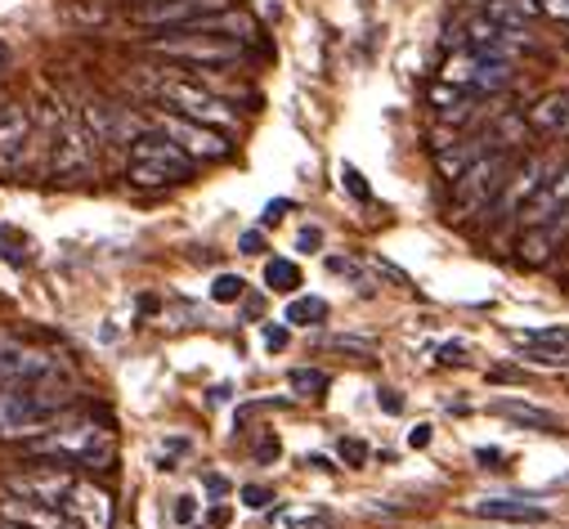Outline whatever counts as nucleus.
Here are the masks:
<instances>
[{"instance_id":"obj_24","label":"nucleus","mask_w":569,"mask_h":529,"mask_svg":"<svg viewBox=\"0 0 569 529\" xmlns=\"http://www.w3.org/2000/svg\"><path fill=\"white\" fill-rule=\"evenodd\" d=\"M323 319H328V301L310 297V301H292V306H288V319H282V323H297V328H310V323H323Z\"/></svg>"},{"instance_id":"obj_32","label":"nucleus","mask_w":569,"mask_h":529,"mask_svg":"<svg viewBox=\"0 0 569 529\" xmlns=\"http://www.w3.org/2000/svg\"><path fill=\"white\" fill-rule=\"evenodd\" d=\"M337 453H341L346 467H363V462H368V445H363V440H341Z\"/></svg>"},{"instance_id":"obj_30","label":"nucleus","mask_w":569,"mask_h":529,"mask_svg":"<svg viewBox=\"0 0 569 529\" xmlns=\"http://www.w3.org/2000/svg\"><path fill=\"white\" fill-rule=\"evenodd\" d=\"M328 270H332L337 279H350V283H359V288L368 292V279L355 270V260H346V256H328Z\"/></svg>"},{"instance_id":"obj_12","label":"nucleus","mask_w":569,"mask_h":529,"mask_svg":"<svg viewBox=\"0 0 569 529\" xmlns=\"http://www.w3.org/2000/svg\"><path fill=\"white\" fill-rule=\"evenodd\" d=\"M130 162H144V167H162V171H171L180 184L193 176V158L180 149V144H171L158 126H149V130H139V136L130 140Z\"/></svg>"},{"instance_id":"obj_4","label":"nucleus","mask_w":569,"mask_h":529,"mask_svg":"<svg viewBox=\"0 0 569 529\" xmlns=\"http://www.w3.org/2000/svg\"><path fill=\"white\" fill-rule=\"evenodd\" d=\"M153 94H158V103L167 112H180V117L202 121L211 130H224V136L238 130V112L220 94H211L198 77H162V81H153Z\"/></svg>"},{"instance_id":"obj_8","label":"nucleus","mask_w":569,"mask_h":529,"mask_svg":"<svg viewBox=\"0 0 569 529\" xmlns=\"http://www.w3.org/2000/svg\"><path fill=\"white\" fill-rule=\"evenodd\" d=\"M556 167H560V158H547V153L516 162V167H511V176H507V184H502V193H498V202H493V220L511 224V220L529 207V198H533V193L556 176Z\"/></svg>"},{"instance_id":"obj_29","label":"nucleus","mask_w":569,"mask_h":529,"mask_svg":"<svg viewBox=\"0 0 569 529\" xmlns=\"http://www.w3.org/2000/svg\"><path fill=\"white\" fill-rule=\"evenodd\" d=\"M525 359L542 363V368H569V350H547V346H529Z\"/></svg>"},{"instance_id":"obj_1","label":"nucleus","mask_w":569,"mask_h":529,"mask_svg":"<svg viewBox=\"0 0 569 529\" xmlns=\"http://www.w3.org/2000/svg\"><path fill=\"white\" fill-rule=\"evenodd\" d=\"M77 395L59 377L28 381V386H0V440H32L63 418H72Z\"/></svg>"},{"instance_id":"obj_47","label":"nucleus","mask_w":569,"mask_h":529,"mask_svg":"<svg viewBox=\"0 0 569 529\" xmlns=\"http://www.w3.org/2000/svg\"><path fill=\"white\" fill-rule=\"evenodd\" d=\"M10 63H14V54H10V46H6V41H0V77L10 72Z\"/></svg>"},{"instance_id":"obj_40","label":"nucleus","mask_w":569,"mask_h":529,"mask_svg":"<svg viewBox=\"0 0 569 529\" xmlns=\"http://www.w3.org/2000/svg\"><path fill=\"white\" fill-rule=\"evenodd\" d=\"M238 247H242L247 256H260V251H264V238H260V229H247V233L238 238Z\"/></svg>"},{"instance_id":"obj_48","label":"nucleus","mask_w":569,"mask_h":529,"mask_svg":"<svg viewBox=\"0 0 569 529\" xmlns=\"http://www.w3.org/2000/svg\"><path fill=\"white\" fill-rule=\"evenodd\" d=\"M207 489H211V493H224L229 485H224V476H207Z\"/></svg>"},{"instance_id":"obj_31","label":"nucleus","mask_w":569,"mask_h":529,"mask_svg":"<svg viewBox=\"0 0 569 529\" xmlns=\"http://www.w3.org/2000/svg\"><path fill=\"white\" fill-rule=\"evenodd\" d=\"M282 520H288V529H328V516L323 511H288Z\"/></svg>"},{"instance_id":"obj_50","label":"nucleus","mask_w":569,"mask_h":529,"mask_svg":"<svg viewBox=\"0 0 569 529\" xmlns=\"http://www.w3.org/2000/svg\"><path fill=\"white\" fill-rule=\"evenodd\" d=\"M306 467H319V471H332V462H328V458H319V453H315V458H306Z\"/></svg>"},{"instance_id":"obj_10","label":"nucleus","mask_w":569,"mask_h":529,"mask_svg":"<svg viewBox=\"0 0 569 529\" xmlns=\"http://www.w3.org/2000/svg\"><path fill=\"white\" fill-rule=\"evenodd\" d=\"M59 377V359L50 350H37L19 337H0V386H28Z\"/></svg>"},{"instance_id":"obj_43","label":"nucleus","mask_w":569,"mask_h":529,"mask_svg":"<svg viewBox=\"0 0 569 529\" xmlns=\"http://www.w3.org/2000/svg\"><path fill=\"white\" fill-rule=\"evenodd\" d=\"M408 445H412V449H426V445H431V427H426V422L412 427V431H408Z\"/></svg>"},{"instance_id":"obj_2","label":"nucleus","mask_w":569,"mask_h":529,"mask_svg":"<svg viewBox=\"0 0 569 529\" xmlns=\"http://www.w3.org/2000/svg\"><path fill=\"white\" fill-rule=\"evenodd\" d=\"M28 458L54 462V467H81V471H108L117 458V436L94 422H59L23 445Z\"/></svg>"},{"instance_id":"obj_28","label":"nucleus","mask_w":569,"mask_h":529,"mask_svg":"<svg viewBox=\"0 0 569 529\" xmlns=\"http://www.w3.org/2000/svg\"><path fill=\"white\" fill-rule=\"evenodd\" d=\"M328 350H346V355H359V359H372L377 355V346L372 341H359V337H332V341H323Z\"/></svg>"},{"instance_id":"obj_42","label":"nucleus","mask_w":569,"mask_h":529,"mask_svg":"<svg viewBox=\"0 0 569 529\" xmlns=\"http://www.w3.org/2000/svg\"><path fill=\"white\" fill-rule=\"evenodd\" d=\"M297 247H301V251H315V247H323V229H301Z\"/></svg>"},{"instance_id":"obj_6","label":"nucleus","mask_w":569,"mask_h":529,"mask_svg":"<svg viewBox=\"0 0 569 529\" xmlns=\"http://www.w3.org/2000/svg\"><path fill=\"white\" fill-rule=\"evenodd\" d=\"M162 136L171 140V144H180L193 162H229L233 158V144H229V136L224 130H211V126H202V121H189V117H180V112H158V121H153Z\"/></svg>"},{"instance_id":"obj_9","label":"nucleus","mask_w":569,"mask_h":529,"mask_svg":"<svg viewBox=\"0 0 569 529\" xmlns=\"http://www.w3.org/2000/svg\"><path fill=\"white\" fill-rule=\"evenodd\" d=\"M233 0H149L139 6L130 19L139 28H158V32H180V28H193L198 19H211L220 10H229Z\"/></svg>"},{"instance_id":"obj_20","label":"nucleus","mask_w":569,"mask_h":529,"mask_svg":"<svg viewBox=\"0 0 569 529\" xmlns=\"http://www.w3.org/2000/svg\"><path fill=\"white\" fill-rule=\"evenodd\" d=\"M476 516H485V520H511V525H542V520H547L542 507H533V502H511V498H489V502L476 507Z\"/></svg>"},{"instance_id":"obj_5","label":"nucleus","mask_w":569,"mask_h":529,"mask_svg":"<svg viewBox=\"0 0 569 529\" xmlns=\"http://www.w3.org/2000/svg\"><path fill=\"white\" fill-rule=\"evenodd\" d=\"M153 54L184 63L189 72H211V68H233L242 59V41L211 37V32H162L149 41Z\"/></svg>"},{"instance_id":"obj_41","label":"nucleus","mask_w":569,"mask_h":529,"mask_svg":"<svg viewBox=\"0 0 569 529\" xmlns=\"http://www.w3.org/2000/svg\"><path fill=\"white\" fill-rule=\"evenodd\" d=\"M278 453H282V445H278V436H264V440L256 445V458H260V462H273Z\"/></svg>"},{"instance_id":"obj_13","label":"nucleus","mask_w":569,"mask_h":529,"mask_svg":"<svg viewBox=\"0 0 569 529\" xmlns=\"http://www.w3.org/2000/svg\"><path fill=\"white\" fill-rule=\"evenodd\" d=\"M63 511L81 529H112V520H117L112 493L103 485H94V480H72V489L63 493Z\"/></svg>"},{"instance_id":"obj_49","label":"nucleus","mask_w":569,"mask_h":529,"mask_svg":"<svg viewBox=\"0 0 569 529\" xmlns=\"http://www.w3.org/2000/svg\"><path fill=\"white\" fill-rule=\"evenodd\" d=\"M476 458H480V462H502V453H498V449H480Z\"/></svg>"},{"instance_id":"obj_37","label":"nucleus","mask_w":569,"mask_h":529,"mask_svg":"<svg viewBox=\"0 0 569 529\" xmlns=\"http://www.w3.org/2000/svg\"><path fill=\"white\" fill-rule=\"evenodd\" d=\"M377 405H381L390 418H399V413H403V395H399V390H377Z\"/></svg>"},{"instance_id":"obj_22","label":"nucleus","mask_w":569,"mask_h":529,"mask_svg":"<svg viewBox=\"0 0 569 529\" xmlns=\"http://www.w3.org/2000/svg\"><path fill=\"white\" fill-rule=\"evenodd\" d=\"M126 180H130L134 189H149V193H158V189H176V184H180L171 171H162V167H144V162H126Z\"/></svg>"},{"instance_id":"obj_15","label":"nucleus","mask_w":569,"mask_h":529,"mask_svg":"<svg viewBox=\"0 0 569 529\" xmlns=\"http://www.w3.org/2000/svg\"><path fill=\"white\" fill-rule=\"evenodd\" d=\"M10 498H23V502H46V507H63V493L72 489V476L68 467H32L23 476H10Z\"/></svg>"},{"instance_id":"obj_27","label":"nucleus","mask_w":569,"mask_h":529,"mask_svg":"<svg viewBox=\"0 0 569 529\" xmlns=\"http://www.w3.org/2000/svg\"><path fill=\"white\" fill-rule=\"evenodd\" d=\"M525 346H569V332L565 328H538V332H520Z\"/></svg>"},{"instance_id":"obj_19","label":"nucleus","mask_w":569,"mask_h":529,"mask_svg":"<svg viewBox=\"0 0 569 529\" xmlns=\"http://www.w3.org/2000/svg\"><path fill=\"white\" fill-rule=\"evenodd\" d=\"M485 153H493V140L485 136V130H480V136H458L453 144H445V149H436V171H440V180H458L476 158H485Z\"/></svg>"},{"instance_id":"obj_33","label":"nucleus","mask_w":569,"mask_h":529,"mask_svg":"<svg viewBox=\"0 0 569 529\" xmlns=\"http://www.w3.org/2000/svg\"><path fill=\"white\" fill-rule=\"evenodd\" d=\"M242 502H247L251 511H260V507L273 502V489H269V485H242Z\"/></svg>"},{"instance_id":"obj_3","label":"nucleus","mask_w":569,"mask_h":529,"mask_svg":"<svg viewBox=\"0 0 569 529\" xmlns=\"http://www.w3.org/2000/svg\"><path fill=\"white\" fill-rule=\"evenodd\" d=\"M511 167H516V153H507V149H493V153L476 158V162L453 180V211H458L453 220L489 216L493 202H498V193H502V184H507V176H511Z\"/></svg>"},{"instance_id":"obj_18","label":"nucleus","mask_w":569,"mask_h":529,"mask_svg":"<svg viewBox=\"0 0 569 529\" xmlns=\"http://www.w3.org/2000/svg\"><path fill=\"white\" fill-rule=\"evenodd\" d=\"M0 520H14V525H23V529H81L63 507L23 502V498H6V502H0Z\"/></svg>"},{"instance_id":"obj_11","label":"nucleus","mask_w":569,"mask_h":529,"mask_svg":"<svg viewBox=\"0 0 569 529\" xmlns=\"http://www.w3.org/2000/svg\"><path fill=\"white\" fill-rule=\"evenodd\" d=\"M560 251H569V211H560L551 220H538V224H520V238H516V260L520 264L542 270V264H551Z\"/></svg>"},{"instance_id":"obj_14","label":"nucleus","mask_w":569,"mask_h":529,"mask_svg":"<svg viewBox=\"0 0 569 529\" xmlns=\"http://www.w3.org/2000/svg\"><path fill=\"white\" fill-rule=\"evenodd\" d=\"M32 112L23 103H0V171H19L32 149Z\"/></svg>"},{"instance_id":"obj_38","label":"nucleus","mask_w":569,"mask_h":529,"mask_svg":"<svg viewBox=\"0 0 569 529\" xmlns=\"http://www.w3.org/2000/svg\"><path fill=\"white\" fill-rule=\"evenodd\" d=\"M264 346H269V350L288 346V323H264Z\"/></svg>"},{"instance_id":"obj_39","label":"nucleus","mask_w":569,"mask_h":529,"mask_svg":"<svg viewBox=\"0 0 569 529\" xmlns=\"http://www.w3.org/2000/svg\"><path fill=\"white\" fill-rule=\"evenodd\" d=\"M229 520H233V507H224V502H216V507L207 511V525H211V529H229Z\"/></svg>"},{"instance_id":"obj_25","label":"nucleus","mask_w":569,"mask_h":529,"mask_svg":"<svg viewBox=\"0 0 569 529\" xmlns=\"http://www.w3.org/2000/svg\"><path fill=\"white\" fill-rule=\"evenodd\" d=\"M288 381H292V390H297V395H315V400H319V395L332 386V377H328L323 368H292V377H288Z\"/></svg>"},{"instance_id":"obj_26","label":"nucleus","mask_w":569,"mask_h":529,"mask_svg":"<svg viewBox=\"0 0 569 529\" xmlns=\"http://www.w3.org/2000/svg\"><path fill=\"white\" fill-rule=\"evenodd\" d=\"M242 292H247V283H242L238 275H220V279L211 283V301H220V306H233V301H242Z\"/></svg>"},{"instance_id":"obj_7","label":"nucleus","mask_w":569,"mask_h":529,"mask_svg":"<svg viewBox=\"0 0 569 529\" xmlns=\"http://www.w3.org/2000/svg\"><path fill=\"white\" fill-rule=\"evenodd\" d=\"M94 171V144L86 136L81 117L59 112V130L50 140V176L54 180H86Z\"/></svg>"},{"instance_id":"obj_44","label":"nucleus","mask_w":569,"mask_h":529,"mask_svg":"<svg viewBox=\"0 0 569 529\" xmlns=\"http://www.w3.org/2000/svg\"><path fill=\"white\" fill-rule=\"evenodd\" d=\"M462 355H467V346H462V341H453V346H445V350H440V363H462Z\"/></svg>"},{"instance_id":"obj_45","label":"nucleus","mask_w":569,"mask_h":529,"mask_svg":"<svg viewBox=\"0 0 569 529\" xmlns=\"http://www.w3.org/2000/svg\"><path fill=\"white\" fill-rule=\"evenodd\" d=\"M282 211H288V202H269V207H264V216H260V224H278V220H282Z\"/></svg>"},{"instance_id":"obj_34","label":"nucleus","mask_w":569,"mask_h":529,"mask_svg":"<svg viewBox=\"0 0 569 529\" xmlns=\"http://www.w3.org/2000/svg\"><path fill=\"white\" fill-rule=\"evenodd\" d=\"M341 180H346V189H350L359 202H368V198H372V193H368V184H363V176H359L355 167H341Z\"/></svg>"},{"instance_id":"obj_52","label":"nucleus","mask_w":569,"mask_h":529,"mask_svg":"<svg viewBox=\"0 0 569 529\" xmlns=\"http://www.w3.org/2000/svg\"><path fill=\"white\" fill-rule=\"evenodd\" d=\"M565 485H569V476H565Z\"/></svg>"},{"instance_id":"obj_21","label":"nucleus","mask_w":569,"mask_h":529,"mask_svg":"<svg viewBox=\"0 0 569 529\" xmlns=\"http://www.w3.org/2000/svg\"><path fill=\"white\" fill-rule=\"evenodd\" d=\"M498 418H511V422H520V427H533V431H560V418L556 413H547V409H533V405H525V400H498V405H489Z\"/></svg>"},{"instance_id":"obj_23","label":"nucleus","mask_w":569,"mask_h":529,"mask_svg":"<svg viewBox=\"0 0 569 529\" xmlns=\"http://www.w3.org/2000/svg\"><path fill=\"white\" fill-rule=\"evenodd\" d=\"M264 283L273 288V292H297L301 288V270L292 260H282V256H273L269 264H264Z\"/></svg>"},{"instance_id":"obj_36","label":"nucleus","mask_w":569,"mask_h":529,"mask_svg":"<svg viewBox=\"0 0 569 529\" xmlns=\"http://www.w3.org/2000/svg\"><path fill=\"white\" fill-rule=\"evenodd\" d=\"M538 14H547V19H560V23H569V0H538Z\"/></svg>"},{"instance_id":"obj_16","label":"nucleus","mask_w":569,"mask_h":529,"mask_svg":"<svg viewBox=\"0 0 569 529\" xmlns=\"http://www.w3.org/2000/svg\"><path fill=\"white\" fill-rule=\"evenodd\" d=\"M525 126H529V136H538V140H569V90L542 94L525 112Z\"/></svg>"},{"instance_id":"obj_51","label":"nucleus","mask_w":569,"mask_h":529,"mask_svg":"<svg viewBox=\"0 0 569 529\" xmlns=\"http://www.w3.org/2000/svg\"><path fill=\"white\" fill-rule=\"evenodd\" d=\"M0 529H23V525H14V520H0Z\"/></svg>"},{"instance_id":"obj_17","label":"nucleus","mask_w":569,"mask_h":529,"mask_svg":"<svg viewBox=\"0 0 569 529\" xmlns=\"http://www.w3.org/2000/svg\"><path fill=\"white\" fill-rule=\"evenodd\" d=\"M560 211H569V162L556 167V176L529 198V207L516 216V224H538V220H551Z\"/></svg>"},{"instance_id":"obj_46","label":"nucleus","mask_w":569,"mask_h":529,"mask_svg":"<svg viewBox=\"0 0 569 529\" xmlns=\"http://www.w3.org/2000/svg\"><path fill=\"white\" fill-rule=\"evenodd\" d=\"M377 270H381L386 279H395L399 288H408V275H399V270H395V264H386V260H377Z\"/></svg>"},{"instance_id":"obj_35","label":"nucleus","mask_w":569,"mask_h":529,"mask_svg":"<svg viewBox=\"0 0 569 529\" xmlns=\"http://www.w3.org/2000/svg\"><path fill=\"white\" fill-rule=\"evenodd\" d=\"M171 516H176V525H189V520L198 516V498H193V493H184V498H176V507H171Z\"/></svg>"}]
</instances>
